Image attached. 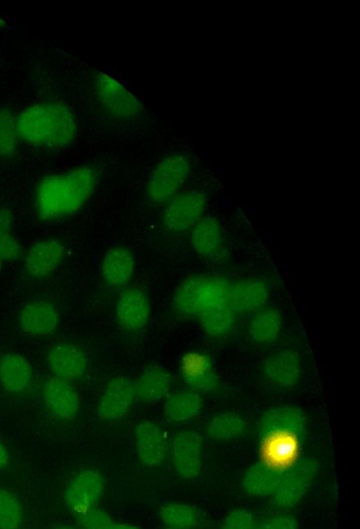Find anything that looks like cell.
Here are the masks:
<instances>
[{
	"label": "cell",
	"instance_id": "6da1fadb",
	"mask_svg": "<svg viewBox=\"0 0 360 529\" xmlns=\"http://www.w3.org/2000/svg\"><path fill=\"white\" fill-rule=\"evenodd\" d=\"M96 183V172L89 168L46 176L35 191L37 213L47 221L70 217L86 204Z\"/></svg>",
	"mask_w": 360,
	"mask_h": 529
},
{
	"label": "cell",
	"instance_id": "7a4b0ae2",
	"mask_svg": "<svg viewBox=\"0 0 360 529\" xmlns=\"http://www.w3.org/2000/svg\"><path fill=\"white\" fill-rule=\"evenodd\" d=\"M21 139L36 147L66 149L78 139L79 124L72 111L61 104L29 107L17 117Z\"/></svg>",
	"mask_w": 360,
	"mask_h": 529
},
{
	"label": "cell",
	"instance_id": "3957f363",
	"mask_svg": "<svg viewBox=\"0 0 360 529\" xmlns=\"http://www.w3.org/2000/svg\"><path fill=\"white\" fill-rule=\"evenodd\" d=\"M231 286L212 276H196L177 289L174 305L184 316H200L212 308L227 304Z\"/></svg>",
	"mask_w": 360,
	"mask_h": 529
},
{
	"label": "cell",
	"instance_id": "277c9868",
	"mask_svg": "<svg viewBox=\"0 0 360 529\" xmlns=\"http://www.w3.org/2000/svg\"><path fill=\"white\" fill-rule=\"evenodd\" d=\"M191 171V163L184 155L166 156L149 175L145 187L146 199L154 204L173 200L184 188Z\"/></svg>",
	"mask_w": 360,
	"mask_h": 529
},
{
	"label": "cell",
	"instance_id": "5b68a950",
	"mask_svg": "<svg viewBox=\"0 0 360 529\" xmlns=\"http://www.w3.org/2000/svg\"><path fill=\"white\" fill-rule=\"evenodd\" d=\"M96 90L99 100L107 113L121 122L140 119L144 107L137 97L124 88L115 78L99 73L96 77Z\"/></svg>",
	"mask_w": 360,
	"mask_h": 529
},
{
	"label": "cell",
	"instance_id": "8992f818",
	"mask_svg": "<svg viewBox=\"0 0 360 529\" xmlns=\"http://www.w3.org/2000/svg\"><path fill=\"white\" fill-rule=\"evenodd\" d=\"M317 469L316 460L305 458L283 472L273 494L277 505L283 508L296 506L308 493L317 474Z\"/></svg>",
	"mask_w": 360,
	"mask_h": 529
},
{
	"label": "cell",
	"instance_id": "52a82bcc",
	"mask_svg": "<svg viewBox=\"0 0 360 529\" xmlns=\"http://www.w3.org/2000/svg\"><path fill=\"white\" fill-rule=\"evenodd\" d=\"M206 206L207 199L200 191L179 193L169 201L163 213V224L174 232L192 229L203 218Z\"/></svg>",
	"mask_w": 360,
	"mask_h": 529
},
{
	"label": "cell",
	"instance_id": "ba28073f",
	"mask_svg": "<svg viewBox=\"0 0 360 529\" xmlns=\"http://www.w3.org/2000/svg\"><path fill=\"white\" fill-rule=\"evenodd\" d=\"M103 477L93 470H83L67 487L65 503L73 514L79 516L96 508L104 494Z\"/></svg>",
	"mask_w": 360,
	"mask_h": 529
},
{
	"label": "cell",
	"instance_id": "9c48e42d",
	"mask_svg": "<svg viewBox=\"0 0 360 529\" xmlns=\"http://www.w3.org/2000/svg\"><path fill=\"white\" fill-rule=\"evenodd\" d=\"M137 398L136 384L127 377L110 380L99 402L98 416L102 421L115 422L123 419Z\"/></svg>",
	"mask_w": 360,
	"mask_h": 529
},
{
	"label": "cell",
	"instance_id": "30bf717a",
	"mask_svg": "<svg viewBox=\"0 0 360 529\" xmlns=\"http://www.w3.org/2000/svg\"><path fill=\"white\" fill-rule=\"evenodd\" d=\"M202 439L194 430L179 433L170 447V454L177 473L184 479L200 476L202 470Z\"/></svg>",
	"mask_w": 360,
	"mask_h": 529
},
{
	"label": "cell",
	"instance_id": "8fae6325",
	"mask_svg": "<svg viewBox=\"0 0 360 529\" xmlns=\"http://www.w3.org/2000/svg\"><path fill=\"white\" fill-rule=\"evenodd\" d=\"M48 365L55 378L77 381L84 378L89 370L86 352L72 344H58L48 354Z\"/></svg>",
	"mask_w": 360,
	"mask_h": 529
},
{
	"label": "cell",
	"instance_id": "7c38bea8",
	"mask_svg": "<svg viewBox=\"0 0 360 529\" xmlns=\"http://www.w3.org/2000/svg\"><path fill=\"white\" fill-rule=\"evenodd\" d=\"M44 399L50 414L61 421H71L79 415L81 399L71 382L50 378L44 386Z\"/></svg>",
	"mask_w": 360,
	"mask_h": 529
},
{
	"label": "cell",
	"instance_id": "4fadbf2b",
	"mask_svg": "<svg viewBox=\"0 0 360 529\" xmlns=\"http://www.w3.org/2000/svg\"><path fill=\"white\" fill-rule=\"evenodd\" d=\"M136 448L140 461L149 467L164 462L168 454V439L163 427L145 420L136 427Z\"/></svg>",
	"mask_w": 360,
	"mask_h": 529
},
{
	"label": "cell",
	"instance_id": "5bb4252c",
	"mask_svg": "<svg viewBox=\"0 0 360 529\" xmlns=\"http://www.w3.org/2000/svg\"><path fill=\"white\" fill-rule=\"evenodd\" d=\"M262 374L265 383L273 388L293 387L301 375L300 358L293 350H280L265 361Z\"/></svg>",
	"mask_w": 360,
	"mask_h": 529
},
{
	"label": "cell",
	"instance_id": "9a60e30c",
	"mask_svg": "<svg viewBox=\"0 0 360 529\" xmlns=\"http://www.w3.org/2000/svg\"><path fill=\"white\" fill-rule=\"evenodd\" d=\"M20 327L31 337H47L59 326V311L48 302L33 301L26 304L20 313Z\"/></svg>",
	"mask_w": 360,
	"mask_h": 529
},
{
	"label": "cell",
	"instance_id": "2e32d148",
	"mask_svg": "<svg viewBox=\"0 0 360 529\" xmlns=\"http://www.w3.org/2000/svg\"><path fill=\"white\" fill-rule=\"evenodd\" d=\"M66 249L60 241L45 240L34 244L25 257V268L34 278H45L65 258Z\"/></svg>",
	"mask_w": 360,
	"mask_h": 529
},
{
	"label": "cell",
	"instance_id": "e0dca14e",
	"mask_svg": "<svg viewBox=\"0 0 360 529\" xmlns=\"http://www.w3.org/2000/svg\"><path fill=\"white\" fill-rule=\"evenodd\" d=\"M306 428V419L302 411L293 406L273 408L259 421L260 435L296 434L301 436Z\"/></svg>",
	"mask_w": 360,
	"mask_h": 529
},
{
	"label": "cell",
	"instance_id": "ac0fdd59",
	"mask_svg": "<svg viewBox=\"0 0 360 529\" xmlns=\"http://www.w3.org/2000/svg\"><path fill=\"white\" fill-rule=\"evenodd\" d=\"M119 323L128 329L145 327L150 318V302L146 293L139 288L126 290L117 303Z\"/></svg>",
	"mask_w": 360,
	"mask_h": 529
},
{
	"label": "cell",
	"instance_id": "d6986e66",
	"mask_svg": "<svg viewBox=\"0 0 360 529\" xmlns=\"http://www.w3.org/2000/svg\"><path fill=\"white\" fill-rule=\"evenodd\" d=\"M269 298L270 290L267 284L260 280H245L230 288L227 305L235 313H250L267 304Z\"/></svg>",
	"mask_w": 360,
	"mask_h": 529
},
{
	"label": "cell",
	"instance_id": "ffe728a7",
	"mask_svg": "<svg viewBox=\"0 0 360 529\" xmlns=\"http://www.w3.org/2000/svg\"><path fill=\"white\" fill-rule=\"evenodd\" d=\"M136 259L130 250L115 247L108 250L102 262V277L110 287L126 285L134 276Z\"/></svg>",
	"mask_w": 360,
	"mask_h": 529
},
{
	"label": "cell",
	"instance_id": "44dd1931",
	"mask_svg": "<svg viewBox=\"0 0 360 529\" xmlns=\"http://www.w3.org/2000/svg\"><path fill=\"white\" fill-rule=\"evenodd\" d=\"M181 368L185 383L195 393H210L218 386V378L211 362L202 355L185 357Z\"/></svg>",
	"mask_w": 360,
	"mask_h": 529
},
{
	"label": "cell",
	"instance_id": "7402d4cb",
	"mask_svg": "<svg viewBox=\"0 0 360 529\" xmlns=\"http://www.w3.org/2000/svg\"><path fill=\"white\" fill-rule=\"evenodd\" d=\"M283 472L260 462L246 470L242 486L246 494L265 498L272 496L281 480Z\"/></svg>",
	"mask_w": 360,
	"mask_h": 529
},
{
	"label": "cell",
	"instance_id": "603a6c76",
	"mask_svg": "<svg viewBox=\"0 0 360 529\" xmlns=\"http://www.w3.org/2000/svg\"><path fill=\"white\" fill-rule=\"evenodd\" d=\"M135 384L137 398L145 403H156L167 397L170 376L161 365H150L142 372Z\"/></svg>",
	"mask_w": 360,
	"mask_h": 529
},
{
	"label": "cell",
	"instance_id": "cb8c5ba5",
	"mask_svg": "<svg viewBox=\"0 0 360 529\" xmlns=\"http://www.w3.org/2000/svg\"><path fill=\"white\" fill-rule=\"evenodd\" d=\"M33 370L25 357L8 354L0 360V382L11 393H22L30 385Z\"/></svg>",
	"mask_w": 360,
	"mask_h": 529
},
{
	"label": "cell",
	"instance_id": "d4e9b609",
	"mask_svg": "<svg viewBox=\"0 0 360 529\" xmlns=\"http://www.w3.org/2000/svg\"><path fill=\"white\" fill-rule=\"evenodd\" d=\"M191 243L201 257H213L223 243V232L220 222L214 217L202 218L193 228Z\"/></svg>",
	"mask_w": 360,
	"mask_h": 529
},
{
	"label": "cell",
	"instance_id": "484cf974",
	"mask_svg": "<svg viewBox=\"0 0 360 529\" xmlns=\"http://www.w3.org/2000/svg\"><path fill=\"white\" fill-rule=\"evenodd\" d=\"M203 399L195 391H180L166 400L164 416L170 422L184 423L195 419L202 410Z\"/></svg>",
	"mask_w": 360,
	"mask_h": 529
},
{
	"label": "cell",
	"instance_id": "4316f807",
	"mask_svg": "<svg viewBox=\"0 0 360 529\" xmlns=\"http://www.w3.org/2000/svg\"><path fill=\"white\" fill-rule=\"evenodd\" d=\"M248 428V422L235 413H222L213 417L206 426L207 437L216 442L239 438Z\"/></svg>",
	"mask_w": 360,
	"mask_h": 529
},
{
	"label": "cell",
	"instance_id": "83f0119b",
	"mask_svg": "<svg viewBox=\"0 0 360 529\" xmlns=\"http://www.w3.org/2000/svg\"><path fill=\"white\" fill-rule=\"evenodd\" d=\"M281 316L277 309L265 308L255 313L249 325L251 338L258 343L275 341L281 331Z\"/></svg>",
	"mask_w": 360,
	"mask_h": 529
},
{
	"label": "cell",
	"instance_id": "f1b7e54d",
	"mask_svg": "<svg viewBox=\"0 0 360 529\" xmlns=\"http://www.w3.org/2000/svg\"><path fill=\"white\" fill-rule=\"evenodd\" d=\"M159 517L165 527L193 529L200 521V512L193 505L173 502L160 508Z\"/></svg>",
	"mask_w": 360,
	"mask_h": 529
},
{
	"label": "cell",
	"instance_id": "f546056e",
	"mask_svg": "<svg viewBox=\"0 0 360 529\" xmlns=\"http://www.w3.org/2000/svg\"><path fill=\"white\" fill-rule=\"evenodd\" d=\"M199 317L207 335L215 338L229 335L235 324V312L227 304L207 310Z\"/></svg>",
	"mask_w": 360,
	"mask_h": 529
},
{
	"label": "cell",
	"instance_id": "4dcf8cb0",
	"mask_svg": "<svg viewBox=\"0 0 360 529\" xmlns=\"http://www.w3.org/2000/svg\"><path fill=\"white\" fill-rule=\"evenodd\" d=\"M17 117L9 109H0V156H11L17 149Z\"/></svg>",
	"mask_w": 360,
	"mask_h": 529
},
{
	"label": "cell",
	"instance_id": "1f68e13d",
	"mask_svg": "<svg viewBox=\"0 0 360 529\" xmlns=\"http://www.w3.org/2000/svg\"><path fill=\"white\" fill-rule=\"evenodd\" d=\"M23 522L20 501L8 491L0 489V529H18Z\"/></svg>",
	"mask_w": 360,
	"mask_h": 529
},
{
	"label": "cell",
	"instance_id": "d6a6232c",
	"mask_svg": "<svg viewBox=\"0 0 360 529\" xmlns=\"http://www.w3.org/2000/svg\"><path fill=\"white\" fill-rule=\"evenodd\" d=\"M77 517L83 529H110L115 524L103 509L97 507Z\"/></svg>",
	"mask_w": 360,
	"mask_h": 529
},
{
	"label": "cell",
	"instance_id": "836d02e7",
	"mask_svg": "<svg viewBox=\"0 0 360 529\" xmlns=\"http://www.w3.org/2000/svg\"><path fill=\"white\" fill-rule=\"evenodd\" d=\"M221 529H256L255 518L248 509L237 508L226 515Z\"/></svg>",
	"mask_w": 360,
	"mask_h": 529
},
{
	"label": "cell",
	"instance_id": "e575fe53",
	"mask_svg": "<svg viewBox=\"0 0 360 529\" xmlns=\"http://www.w3.org/2000/svg\"><path fill=\"white\" fill-rule=\"evenodd\" d=\"M21 253L22 247L11 232L0 233V259L2 261L16 260L20 258Z\"/></svg>",
	"mask_w": 360,
	"mask_h": 529
},
{
	"label": "cell",
	"instance_id": "d590c367",
	"mask_svg": "<svg viewBox=\"0 0 360 529\" xmlns=\"http://www.w3.org/2000/svg\"><path fill=\"white\" fill-rule=\"evenodd\" d=\"M257 529H298V524L292 515L278 514L265 519Z\"/></svg>",
	"mask_w": 360,
	"mask_h": 529
},
{
	"label": "cell",
	"instance_id": "8d00e7d4",
	"mask_svg": "<svg viewBox=\"0 0 360 529\" xmlns=\"http://www.w3.org/2000/svg\"><path fill=\"white\" fill-rule=\"evenodd\" d=\"M12 227V217L11 213L0 208V233L10 232Z\"/></svg>",
	"mask_w": 360,
	"mask_h": 529
},
{
	"label": "cell",
	"instance_id": "74e56055",
	"mask_svg": "<svg viewBox=\"0 0 360 529\" xmlns=\"http://www.w3.org/2000/svg\"><path fill=\"white\" fill-rule=\"evenodd\" d=\"M10 462V456L5 445L0 442V470L6 468Z\"/></svg>",
	"mask_w": 360,
	"mask_h": 529
},
{
	"label": "cell",
	"instance_id": "f35d334b",
	"mask_svg": "<svg viewBox=\"0 0 360 529\" xmlns=\"http://www.w3.org/2000/svg\"><path fill=\"white\" fill-rule=\"evenodd\" d=\"M110 529H140L136 526L128 524H113Z\"/></svg>",
	"mask_w": 360,
	"mask_h": 529
},
{
	"label": "cell",
	"instance_id": "ab89813d",
	"mask_svg": "<svg viewBox=\"0 0 360 529\" xmlns=\"http://www.w3.org/2000/svg\"><path fill=\"white\" fill-rule=\"evenodd\" d=\"M54 529H78V528H75V527H72V526H59V527H56Z\"/></svg>",
	"mask_w": 360,
	"mask_h": 529
},
{
	"label": "cell",
	"instance_id": "60d3db41",
	"mask_svg": "<svg viewBox=\"0 0 360 529\" xmlns=\"http://www.w3.org/2000/svg\"><path fill=\"white\" fill-rule=\"evenodd\" d=\"M2 266H3V261L2 259H0V268H2Z\"/></svg>",
	"mask_w": 360,
	"mask_h": 529
},
{
	"label": "cell",
	"instance_id": "b9f144b4",
	"mask_svg": "<svg viewBox=\"0 0 360 529\" xmlns=\"http://www.w3.org/2000/svg\"><path fill=\"white\" fill-rule=\"evenodd\" d=\"M163 529H178V528H170V527H165Z\"/></svg>",
	"mask_w": 360,
	"mask_h": 529
},
{
	"label": "cell",
	"instance_id": "7bdbcfd3",
	"mask_svg": "<svg viewBox=\"0 0 360 529\" xmlns=\"http://www.w3.org/2000/svg\"><path fill=\"white\" fill-rule=\"evenodd\" d=\"M3 25H4V23L2 21H0V26H3Z\"/></svg>",
	"mask_w": 360,
	"mask_h": 529
}]
</instances>
